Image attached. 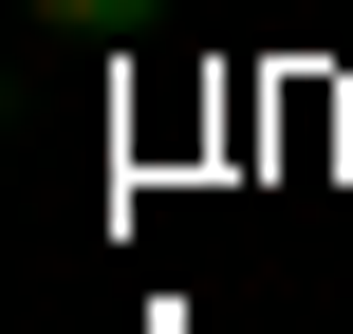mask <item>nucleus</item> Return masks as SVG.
I'll return each mask as SVG.
<instances>
[{"label": "nucleus", "instance_id": "f257e3e1", "mask_svg": "<svg viewBox=\"0 0 353 334\" xmlns=\"http://www.w3.org/2000/svg\"><path fill=\"white\" fill-rule=\"evenodd\" d=\"M19 19H56V37H149L168 0H19Z\"/></svg>", "mask_w": 353, "mask_h": 334}]
</instances>
